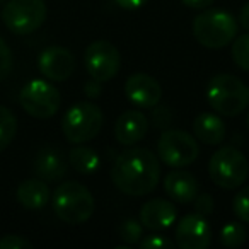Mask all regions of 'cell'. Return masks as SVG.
<instances>
[{
	"instance_id": "1",
	"label": "cell",
	"mask_w": 249,
	"mask_h": 249,
	"mask_svg": "<svg viewBox=\"0 0 249 249\" xmlns=\"http://www.w3.org/2000/svg\"><path fill=\"white\" fill-rule=\"evenodd\" d=\"M114 186L130 196H143L156 190L160 179V164L149 149L124 150L111 169Z\"/></svg>"
},
{
	"instance_id": "2",
	"label": "cell",
	"mask_w": 249,
	"mask_h": 249,
	"mask_svg": "<svg viewBox=\"0 0 249 249\" xmlns=\"http://www.w3.org/2000/svg\"><path fill=\"white\" fill-rule=\"evenodd\" d=\"M207 101L215 113L222 116H237L249 106V87L239 77L218 73L208 82Z\"/></svg>"
},
{
	"instance_id": "3",
	"label": "cell",
	"mask_w": 249,
	"mask_h": 249,
	"mask_svg": "<svg viewBox=\"0 0 249 249\" xmlns=\"http://www.w3.org/2000/svg\"><path fill=\"white\" fill-rule=\"evenodd\" d=\"M96 201L89 190L77 181H65L53 193V210L65 224L79 225L94 213Z\"/></svg>"
},
{
	"instance_id": "4",
	"label": "cell",
	"mask_w": 249,
	"mask_h": 249,
	"mask_svg": "<svg viewBox=\"0 0 249 249\" xmlns=\"http://www.w3.org/2000/svg\"><path fill=\"white\" fill-rule=\"evenodd\" d=\"M193 36L205 48H224L231 45L237 36V22L234 16L229 12L220 9H210L195 18Z\"/></svg>"
},
{
	"instance_id": "5",
	"label": "cell",
	"mask_w": 249,
	"mask_h": 249,
	"mask_svg": "<svg viewBox=\"0 0 249 249\" xmlns=\"http://www.w3.org/2000/svg\"><path fill=\"white\" fill-rule=\"evenodd\" d=\"M103 126V111L90 101H80L69 107L62 120V130L70 143H84L97 137Z\"/></svg>"
},
{
	"instance_id": "6",
	"label": "cell",
	"mask_w": 249,
	"mask_h": 249,
	"mask_svg": "<svg viewBox=\"0 0 249 249\" xmlns=\"http://www.w3.org/2000/svg\"><path fill=\"white\" fill-rule=\"evenodd\" d=\"M208 173L217 186L224 190H235L248 179L249 162L241 150L234 147H222L210 157Z\"/></svg>"
},
{
	"instance_id": "7",
	"label": "cell",
	"mask_w": 249,
	"mask_h": 249,
	"mask_svg": "<svg viewBox=\"0 0 249 249\" xmlns=\"http://www.w3.org/2000/svg\"><path fill=\"white\" fill-rule=\"evenodd\" d=\"M46 19L43 0H9L2 9V21L16 35H31L38 31Z\"/></svg>"
},
{
	"instance_id": "8",
	"label": "cell",
	"mask_w": 249,
	"mask_h": 249,
	"mask_svg": "<svg viewBox=\"0 0 249 249\" xmlns=\"http://www.w3.org/2000/svg\"><path fill=\"white\" fill-rule=\"evenodd\" d=\"M157 154L166 166L181 169L196 160L200 147L190 133L183 130H166L157 142Z\"/></svg>"
},
{
	"instance_id": "9",
	"label": "cell",
	"mask_w": 249,
	"mask_h": 249,
	"mask_svg": "<svg viewBox=\"0 0 249 249\" xmlns=\"http://www.w3.org/2000/svg\"><path fill=\"white\" fill-rule=\"evenodd\" d=\"M19 103L22 109L33 118L48 120L55 116L60 107V92L46 80L35 79L21 89Z\"/></svg>"
},
{
	"instance_id": "10",
	"label": "cell",
	"mask_w": 249,
	"mask_h": 249,
	"mask_svg": "<svg viewBox=\"0 0 249 249\" xmlns=\"http://www.w3.org/2000/svg\"><path fill=\"white\" fill-rule=\"evenodd\" d=\"M84 65L86 70L94 80L97 82H107L114 79L120 72L121 56L120 52L109 41H94L87 46L86 55H84Z\"/></svg>"
},
{
	"instance_id": "11",
	"label": "cell",
	"mask_w": 249,
	"mask_h": 249,
	"mask_svg": "<svg viewBox=\"0 0 249 249\" xmlns=\"http://www.w3.org/2000/svg\"><path fill=\"white\" fill-rule=\"evenodd\" d=\"M174 237L183 249H207L212 241V229L203 215L191 213L178 222Z\"/></svg>"
},
{
	"instance_id": "12",
	"label": "cell",
	"mask_w": 249,
	"mask_h": 249,
	"mask_svg": "<svg viewBox=\"0 0 249 249\" xmlns=\"http://www.w3.org/2000/svg\"><path fill=\"white\" fill-rule=\"evenodd\" d=\"M38 67L46 79L63 82L75 70V58L63 46H48L39 55Z\"/></svg>"
},
{
	"instance_id": "13",
	"label": "cell",
	"mask_w": 249,
	"mask_h": 249,
	"mask_svg": "<svg viewBox=\"0 0 249 249\" xmlns=\"http://www.w3.org/2000/svg\"><path fill=\"white\" fill-rule=\"evenodd\" d=\"M124 94L139 107H156L162 99V87L149 73H133L124 84Z\"/></svg>"
},
{
	"instance_id": "14",
	"label": "cell",
	"mask_w": 249,
	"mask_h": 249,
	"mask_svg": "<svg viewBox=\"0 0 249 249\" xmlns=\"http://www.w3.org/2000/svg\"><path fill=\"white\" fill-rule=\"evenodd\" d=\"M149 132V120L140 111L130 109L120 114L114 124V137L121 145H135Z\"/></svg>"
},
{
	"instance_id": "15",
	"label": "cell",
	"mask_w": 249,
	"mask_h": 249,
	"mask_svg": "<svg viewBox=\"0 0 249 249\" xmlns=\"http://www.w3.org/2000/svg\"><path fill=\"white\" fill-rule=\"evenodd\" d=\"M178 212L171 201L162 198H154L147 201L140 210V222L149 231H164L176 222Z\"/></svg>"
},
{
	"instance_id": "16",
	"label": "cell",
	"mask_w": 249,
	"mask_h": 249,
	"mask_svg": "<svg viewBox=\"0 0 249 249\" xmlns=\"http://www.w3.org/2000/svg\"><path fill=\"white\" fill-rule=\"evenodd\" d=\"M164 191L171 200L178 203H191L198 195V181L191 173L174 169L164 179Z\"/></svg>"
},
{
	"instance_id": "17",
	"label": "cell",
	"mask_w": 249,
	"mask_h": 249,
	"mask_svg": "<svg viewBox=\"0 0 249 249\" xmlns=\"http://www.w3.org/2000/svg\"><path fill=\"white\" fill-rule=\"evenodd\" d=\"M35 173L43 181H60L67 173V162L62 152L53 147H45L35 159Z\"/></svg>"
},
{
	"instance_id": "18",
	"label": "cell",
	"mask_w": 249,
	"mask_h": 249,
	"mask_svg": "<svg viewBox=\"0 0 249 249\" xmlns=\"http://www.w3.org/2000/svg\"><path fill=\"white\" fill-rule=\"evenodd\" d=\"M193 132L205 145H220L225 139V124L213 113H200L193 121Z\"/></svg>"
},
{
	"instance_id": "19",
	"label": "cell",
	"mask_w": 249,
	"mask_h": 249,
	"mask_svg": "<svg viewBox=\"0 0 249 249\" xmlns=\"http://www.w3.org/2000/svg\"><path fill=\"white\" fill-rule=\"evenodd\" d=\"M18 200L28 210H41L50 201V188L43 179H26L18 186Z\"/></svg>"
},
{
	"instance_id": "20",
	"label": "cell",
	"mask_w": 249,
	"mask_h": 249,
	"mask_svg": "<svg viewBox=\"0 0 249 249\" xmlns=\"http://www.w3.org/2000/svg\"><path fill=\"white\" fill-rule=\"evenodd\" d=\"M69 162L77 173L90 174L99 169V156L89 147H75L69 152Z\"/></svg>"
},
{
	"instance_id": "21",
	"label": "cell",
	"mask_w": 249,
	"mask_h": 249,
	"mask_svg": "<svg viewBox=\"0 0 249 249\" xmlns=\"http://www.w3.org/2000/svg\"><path fill=\"white\" fill-rule=\"evenodd\" d=\"M18 132V120L9 107L0 106V152L5 150L14 140Z\"/></svg>"
},
{
	"instance_id": "22",
	"label": "cell",
	"mask_w": 249,
	"mask_h": 249,
	"mask_svg": "<svg viewBox=\"0 0 249 249\" xmlns=\"http://www.w3.org/2000/svg\"><path fill=\"white\" fill-rule=\"evenodd\" d=\"M246 229L239 222H229L220 231V242L225 248H239L246 242Z\"/></svg>"
},
{
	"instance_id": "23",
	"label": "cell",
	"mask_w": 249,
	"mask_h": 249,
	"mask_svg": "<svg viewBox=\"0 0 249 249\" xmlns=\"http://www.w3.org/2000/svg\"><path fill=\"white\" fill-rule=\"evenodd\" d=\"M232 60L237 67L249 72V33L239 36L232 45Z\"/></svg>"
},
{
	"instance_id": "24",
	"label": "cell",
	"mask_w": 249,
	"mask_h": 249,
	"mask_svg": "<svg viewBox=\"0 0 249 249\" xmlns=\"http://www.w3.org/2000/svg\"><path fill=\"white\" fill-rule=\"evenodd\" d=\"M120 235L126 244H139L142 239V225L133 218H128L120 225Z\"/></svg>"
},
{
	"instance_id": "25",
	"label": "cell",
	"mask_w": 249,
	"mask_h": 249,
	"mask_svg": "<svg viewBox=\"0 0 249 249\" xmlns=\"http://www.w3.org/2000/svg\"><path fill=\"white\" fill-rule=\"evenodd\" d=\"M232 208H234V213L237 215L239 220L249 224V184L246 188H242L234 196Z\"/></svg>"
},
{
	"instance_id": "26",
	"label": "cell",
	"mask_w": 249,
	"mask_h": 249,
	"mask_svg": "<svg viewBox=\"0 0 249 249\" xmlns=\"http://www.w3.org/2000/svg\"><path fill=\"white\" fill-rule=\"evenodd\" d=\"M139 246L142 249H174L176 248V242L164 237V235L154 234V235H147L145 239H140Z\"/></svg>"
},
{
	"instance_id": "27",
	"label": "cell",
	"mask_w": 249,
	"mask_h": 249,
	"mask_svg": "<svg viewBox=\"0 0 249 249\" xmlns=\"http://www.w3.org/2000/svg\"><path fill=\"white\" fill-rule=\"evenodd\" d=\"M12 70V52L7 46V43L0 38V80L11 73Z\"/></svg>"
},
{
	"instance_id": "28",
	"label": "cell",
	"mask_w": 249,
	"mask_h": 249,
	"mask_svg": "<svg viewBox=\"0 0 249 249\" xmlns=\"http://www.w3.org/2000/svg\"><path fill=\"white\" fill-rule=\"evenodd\" d=\"M33 244L21 235H5L0 239V249H31Z\"/></svg>"
},
{
	"instance_id": "29",
	"label": "cell",
	"mask_w": 249,
	"mask_h": 249,
	"mask_svg": "<svg viewBox=\"0 0 249 249\" xmlns=\"http://www.w3.org/2000/svg\"><path fill=\"white\" fill-rule=\"evenodd\" d=\"M193 205H195V210L196 213L200 215H210L213 212V198L210 195L203 193V195H196V198L193 200Z\"/></svg>"
},
{
	"instance_id": "30",
	"label": "cell",
	"mask_w": 249,
	"mask_h": 249,
	"mask_svg": "<svg viewBox=\"0 0 249 249\" xmlns=\"http://www.w3.org/2000/svg\"><path fill=\"white\" fill-rule=\"evenodd\" d=\"M171 120H173V116H171L167 107H157V109L154 111V124H156L157 128H166V126H169Z\"/></svg>"
},
{
	"instance_id": "31",
	"label": "cell",
	"mask_w": 249,
	"mask_h": 249,
	"mask_svg": "<svg viewBox=\"0 0 249 249\" xmlns=\"http://www.w3.org/2000/svg\"><path fill=\"white\" fill-rule=\"evenodd\" d=\"M149 0H114V4L118 7L124 9V11H135V9H140L147 4Z\"/></svg>"
},
{
	"instance_id": "32",
	"label": "cell",
	"mask_w": 249,
	"mask_h": 249,
	"mask_svg": "<svg viewBox=\"0 0 249 249\" xmlns=\"http://www.w3.org/2000/svg\"><path fill=\"white\" fill-rule=\"evenodd\" d=\"M186 7H190V9H207L208 5H212L215 2V0H181Z\"/></svg>"
},
{
	"instance_id": "33",
	"label": "cell",
	"mask_w": 249,
	"mask_h": 249,
	"mask_svg": "<svg viewBox=\"0 0 249 249\" xmlns=\"http://www.w3.org/2000/svg\"><path fill=\"white\" fill-rule=\"evenodd\" d=\"M239 21H241V26L249 31V2L244 4V7L241 9V14H239Z\"/></svg>"
},
{
	"instance_id": "34",
	"label": "cell",
	"mask_w": 249,
	"mask_h": 249,
	"mask_svg": "<svg viewBox=\"0 0 249 249\" xmlns=\"http://www.w3.org/2000/svg\"><path fill=\"white\" fill-rule=\"evenodd\" d=\"M84 90H86V94H87V96H89V97L97 96V94L101 92L99 82H97V80H94V82H87L86 86H84Z\"/></svg>"
},
{
	"instance_id": "35",
	"label": "cell",
	"mask_w": 249,
	"mask_h": 249,
	"mask_svg": "<svg viewBox=\"0 0 249 249\" xmlns=\"http://www.w3.org/2000/svg\"><path fill=\"white\" fill-rule=\"evenodd\" d=\"M246 124H248V130H249V113H248V120H246Z\"/></svg>"
}]
</instances>
